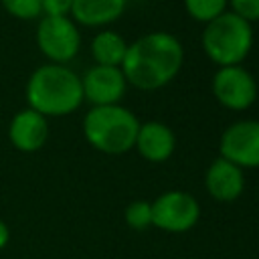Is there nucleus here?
<instances>
[{"label": "nucleus", "mask_w": 259, "mask_h": 259, "mask_svg": "<svg viewBox=\"0 0 259 259\" xmlns=\"http://www.w3.org/2000/svg\"><path fill=\"white\" fill-rule=\"evenodd\" d=\"M182 63V42L172 32L154 30L127 45V53L119 69L130 85L142 91H156L174 81Z\"/></svg>", "instance_id": "f257e3e1"}, {"label": "nucleus", "mask_w": 259, "mask_h": 259, "mask_svg": "<svg viewBox=\"0 0 259 259\" xmlns=\"http://www.w3.org/2000/svg\"><path fill=\"white\" fill-rule=\"evenodd\" d=\"M24 95L28 107L45 117L69 115L83 103L81 77L65 65H40L28 77Z\"/></svg>", "instance_id": "f03ea898"}, {"label": "nucleus", "mask_w": 259, "mask_h": 259, "mask_svg": "<svg viewBox=\"0 0 259 259\" xmlns=\"http://www.w3.org/2000/svg\"><path fill=\"white\" fill-rule=\"evenodd\" d=\"M140 119L123 105L91 107L83 117V136L97 152L119 156L134 148Z\"/></svg>", "instance_id": "7ed1b4c3"}, {"label": "nucleus", "mask_w": 259, "mask_h": 259, "mask_svg": "<svg viewBox=\"0 0 259 259\" xmlns=\"http://www.w3.org/2000/svg\"><path fill=\"white\" fill-rule=\"evenodd\" d=\"M200 45L204 55L219 67L241 65L253 47V26L233 12H223L204 24Z\"/></svg>", "instance_id": "20e7f679"}, {"label": "nucleus", "mask_w": 259, "mask_h": 259, "mask_svg": "<svg viewBox=\"0 0 259 259\" xmlns=\"http://www.w3.org/2000/svg\"><path fill=\"white\" fill-rule=\"evenodd\" d=\"M36 45L55 65L69 63L81 49V34L69 16H42L36 26Z\"/></svg>", "instance_id": "39448f33"}, {"label": "nucleus", "mask_w": 259, "mask_h": 259, "mask_svg": "<svg viewBox=\"0 0 259 259\" xmlns=\"http://www.w3.org/2000/svg\"><path fill=\"white\" fill-rule=\"evenodd\" d=\"M200 219L198 200L184 190H166L152 200V227L166 233H186Z\"/></svg>", "instance_id": "423d86ee"}, {"label": "nucleus", "mask_w": 259, "mask_h": 259, "mask_svg": "<svg viewBox=\"0 0 259 259\" xmlns=\"http://www.w3.org/2000/svg\"><path fill=\"white\" fill-rule=\"evenodd\" d=\"M214 99L233 111L249 109L257 99V81L241 65L219 67L210 83Z\"/></svg>", "instance_id": "0eeeda50"}, {"label": "nucleus", "mask_w": 259, "mask_h": 259, "mask_svg": "<svg viewBox=\"0 0 259 259\" xmlns=\"http://www.w3.org/2000/svg\"><path fill=\"white\" fill-rule=\"evenodd\" d=\"M219 154L241 170L259 168V119H241L231 123L221 134Z\"/></svg>", "instance_id": "6e6552de"}, {"label": "nucleus", "mask_w": 259, "mask_h": 259, "mask_svg": "<svg viewBox=\"0 0 259 259\" xmlns=\"http://www.w3.org/2000/svg\"><path fill=\"white\" fill-rule=\"evenodd\" d=\"M81 89L83 99H87L93 107L117 105L127 89V81L119 67L93 65L81 77Z\"/></svg>", "instance_id": "1a4fd4ad"}, {"label": "nucleus", "mask_w": 259, "mask_h": 259, "mask_svg": "<svg viewBox=\"0 0 259 259\" xmlns=\"http://www.w3.org/2000/svg\"><path fill=\"white\" fill-rule=\"evenodd\" d=\"M49 138V121L38 111L26 107L14 113L8 123V140L10 144L24 154L36 152L45 146Z\"/></svg>", "instance_id": "9d476101"}, {"label": "nucleus", "mask_w": 259, "mask_h": 259, "mask_svg": "<svg viewBox=\"0 0 259 259\" xmlns=\"http://www.w3.org/2000/svg\"><path fill=\"white\" fill-rule=\"evenodd\" d=\"M204 188L217 202H233L245 190V174L225 158H217L204 172Z\"/></svg>", "instance_id": "9b49d317"}, {"label": "nucleus", "mask_w": 259, "mask_h": 259, "mask_svg": "<svg viewBox=\"0 0 259 259\" xmlns=\"http://www.w3.org/2000/svg\"><path fill=\"white\" fill-rule=\"evenodd\" d=\"M134 148L144 160L160 164V162H166L174 154L176 136L172 127L162 121H146V123H140Z\"/></svg>", "instance_id": "f8f14e48"}, {"label": "nucleus", "mask_w": 259, "mask_h": 259, "mask_svg": "<svg viewBox=\"0 0 259 259\" xmlns=\"http://www.w3.org/2000/svg\"><path fill=\"white\" fill-rule=\"evenodd\" d=\"M127 0H73V22L83 26H105L125 12Z\"/></svg>", "instance_id": "ddd939ff"}, {"label": "nucleus", "mask_w": 259, "mask_h": 259, "mask_svg": "<svg viewBox=\"0 0 259 259\" xmlns=\"http://www.w3.org/2000/svg\"><path fill=\"white\" fill-rule=\"evenodd\" d=\"M127 53V42L119 32L101 30L91 40V55L97 65L103 67H121Z\"/></svg>", "instance_id": "4468645a"}, {"label": "nucleus", "mask_w": 259, "mask_h": 259, "mask_svg": "<svg viewBox=\"0 0 259 259\" xmlns=\"http://www.w3.org/2000/svg\"><path fill=\"white\" fill-rule=\"evenodd\" d=\"M229 0H184L188 16L196 22H210L223 12H227Z\"/></svg>", "instance_id": "2eb2a0df"}, {"label": "nucleus", "mask_w": 259, "mask_h": 259, "mask_svg": "<svg viewBox=\"0 0 259 259\" xmlns=\"http://www.w3.org/2000/svg\"><path fill=\"white\" fill-rule=\"evenodd\" d=\"M125 225L134 231H144L152 227V202L148 200H134L123 210Z\"/></svg>", "instance_id": "dca6fc26"}, {"label": "nucleus", "mask_w": 259, "mask_h": 259, "mask_svg": "<svg viewBox=\"0 0 259 259\" xmlns=\"http://www.w3.org/2000/svg\"><path fill=\"white\" fill-rule=\"evenodd\" d=\"M4 10L20 20H32L40 16V0H0Z\"/></svg>", "instance_id": "f3484780"}, {"label": "nucleus", "mask_w": 259, "mask_h": 259, "mask_svg": "<svg viewBox=\"0 0 259 259\" xmlns=\"http://www.w3.org/2000/svg\"><path fill=\"white\" fill-rule=\"evenodd\" d=\"M229 6H231L229 12L237 14L249 24L259 20V0H229Z\"/></svg>", "instance_id": "a211bd4d"}, {"label": "nucleus", "mask_w": 259, "mask_h": 259, "mask_svg": "<svg viewBox=\"0 0 259 259\" xmlns=\"http://www.w3.org/2000/svg\"><path fill=\"white\" fill-rule=\"evenodd\" d=\"M73 0H40V12L45 16H69Z\"/></svg>", "instance_id": "6ab92c4d"}, {"label": "nucleus", "mask_w": 259, "mask_h": 259, "mask_svg": "<svg viewBox=\"0 0 259 259\" xmlns=\"http://www.w3.org/2000/svg\"><path fill=\"white\" fill-rule=\"evenodd\" d=\"M8 241H10V229H8V225L0 219V251L8 245Z\"/></svg>", "instance_id": "aec40b11"}]
</instances>
